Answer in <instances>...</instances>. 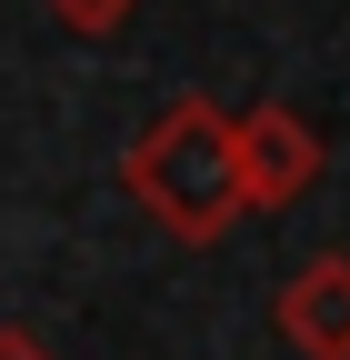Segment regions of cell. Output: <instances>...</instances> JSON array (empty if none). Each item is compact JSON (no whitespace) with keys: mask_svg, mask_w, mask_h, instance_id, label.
Instances as JSON below:
<instances>
[{"mask_svg":"<svg viewBox=\"0 0 350 360\" xmlns=\"http://www.w3.org/2000/svg\"><path fill=\"white\" fill-rule=\"evenodd\" d=\"M120 191L141 200L150 220L181 250H210L240 220V160H231V110L210 101V90H190V101H170L141 141H130L120 160Z\"/></svg>","mask_w":350,"mask_h":360,"instance_id":"6da1fadb","label":"cell"},{"mask_svg":"<svg viewBox=\"0 0 350 360\" xmlns=\"http://www.w3.org/2000/svg\"><path fill=\"white\" fill-rule=\"evenodd\" d=\"M231 160H240V210H290L320 191L330 141L290 101H250V110H231Z\"/></svg>","mask_w":350,"mask_h":360,"instance_id":"7a4b0ae2","label":"cell"},{"mask_svg":"<svg viewBox=\"0 0 350 360\" xmlns=\"http://www.w3.org/2000/svg\"><path fill=\"white\" fill-rule=\"evenodd\" d=\"M271 321L300 360H350V250H320V260H300L280 300H271Z\"/></svg>","mask_w":350,"mask_h":360,"instance_id":"3957f363","label":"cell"},{"mask_svg":"<svg viewBox=\"0 0 350 360\" xmlns=\"http://www.w3.org/2000/svg\"><path fill=\"white\" fill-rule=\"evenodd\" d=\"M130 11H141V0H51V20H60V30H80V40L130 30Z\"/></svg>","mask_w":350,"mask_h":360,"instance_id":"277c9868","label":"cell"},{"mask_svg":"<svg viewBox=\"0 0 350 360\" xmlns=\"http://www.w3.org/2000/svg\"><path fill=\"white\" fill-rule=\"evenodd\" d=\"M0 360H51V350H40V340H30L20 321H0Z\"/></svg>","mask_w":350,"mask_h":360,"instance_id":"5b68a950","label":"cell"}]
</instances>
